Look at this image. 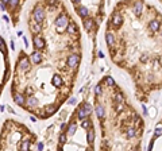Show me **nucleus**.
<instances>
[{
	"mask_svg": "<svg viewBox=\"0 0 162 151\" xmlns=\"http://www.w3.org/2000/svg\"><path fill=\"white\" fill-rule=\"evenodd\" d=\"M56 24H57V30H58L60 33H61V31L63 30V27L68 24V18H66L65 15H61L60 18L56 20Z\"/></svg>",
	"mask_w": 162,
	"mask_h": 151,
	"instance_id": "1",
	"label": "nucleus"
},
{
	"mask_svg": "<svg viewBox=\"0 0 162 151\" xmlns=\"http://www.w3.org/2000/svg\"><path fill=\"white\" fill-rule=\"evenodd\" d=\"M43 19H45V12H43V10L40 7L35 8V10H34V20L40 23V22H43Z\"/></svg>",
	"mask_w": 162,
	"mask_h": 151,
	"instance_id": "2",
	"label": "nucleus"
},
{
	"mask_svg": "<svg viewBox=\"0 0 162 151\" xmlns=\"http://www.w3.org/2000/svg\"><path fill=\"white\" fill-rule=\"evenodd\" d=\"M79 61H80V55H77V54H72V55H69V58H68V66L76 67L77 64H79Z\"/></svg>",
	"mask_w": 162,
	"mask_h": 151,
	"instance_id": "3",
	"label": "nucleus"
},
{
	"mask_svg": "<svg viewBox=\"0 0 162 151\" xmlns=\"http://www.w3.org/2000/svg\"><path fill=\"white\" fill-rule=\"evenodd\" d=\"M34 46H35V49L45 47V39L42 36H34Z\"/></svg>",
	"mask_w": 162,
	"mask_h": 151,
	"instance_id": "4",
	"label": "nucleus"
},
{
	"mask_svg": "<svg viewBox=\"0 0 162 151\" xmlns=\"http://www.w3.org/2000/svg\"><path fill=\"white\" fill-rule=\"evenodd\" d=\"M30 30L33 31L34 34H38L40 31V24L38 23V22H35V20H31L30 22Z\"/></svg>",
	"mask_w": 162,
	"mask_h": 151,
	"instance_id": "5",
	"label": "nucleus"
},
{
	"mask_svg": "<svg viewBox=\"0 0 162 151\" xmlns=\"http://www.w3.org/2000/svg\"><path fill=\"white\" fill-rule=\"evenodd\" d=\"M149 28L153 31V33H157V31L160 30V22L151 20V22H150V24H149Z\"/></svg>",
	"mask_w": 162,
	"mask_h": 151,
	"instance_id": "6",
	"label": "nucleus"
},
{
	"mask_svg": "<svg viewBox=\"0 0 162 151\" xmlns=\"http://www.w3.org/2000/svg\"><path fill=\"white\" fill-rule=\"evenodd\" d=\"M31 59H33L34 64H39V62L42 61V55H40L38 51H34V53L31 54Z\"/></svg>",
	"mask_w": 162,
	"mask_h": 151,
	"instance_id": "7",
	"label": "nucleus"
},
{
	"mask_svg": "<svg viewBox=\"0 0 162 151\" xmlns=\"http://www.w3.org/2000/svg\"><path fill=\"white\" fill-rule=\"evenodd\" d=\"M142 7H143V3H142V1H137V3H135V7H134L135 15H138V16L141 15V12H142Z\"/></svg>",
	"mask_w": 162,
	"mask_h": 151,
	"instance_id": "8",
	"label": "nucleus"
},
{
	"mask_svg": "<svg viewBox=\"0 0 162 151\" xmlns=\"http://www.w3.org/2000/svg\"><path fill=\"white\" fill-rule=\"evenodd\" d=\"M19 66H20V69H22V70H27V69H28V61H27V58H26V57L20 59Z\"/></svg>",
	"mask_w": 162,
	"mask_h": 151,
	"instance_id": "9",
	"label": "nucleus"
},
{
	"mask_svg": "<svg viewBox=\"0 0 162 151\" xmlns=\"http://www.w3.org/2000/svg\"><path fill=\"white\" fill-rule=\"evenodd\" d=\"M14 100L16 101V104H19V105H24V97H23L22 95H19V93H16V95L14 96Z\"/></svg>",
	"mask_w": 162,
	"mask_h": 151,
	"instance_id": "10",
	"label": "nucleus"
},
{
	"mask_svg": "<svg viewBox=\"0 0 162 151\" xmlns=\"http://www.w3.org/2000/svg\"><path fill=\"white\" fill-rule=\"evenodd\" d=\"M51 82H53L54 86H61V85H62V78H61L60 76H54L53 80H51Z\"/></svg>",
	"mask_w": 162,
	"mask_h": 151,
	"instance_id": "11",
	"label": "nucleus"
},
{
	"mask_svg": "<svg viewBox=\"0 0 162 151\" xmlns=\"http://www.w3.org/2000/svg\"><path fill=\"white\" fill-rule=\"evenodd\" d=\"M79 15L81 16V18H85V16H88V10H86L85 7H82V5H81V7H79Z\"/></svg>",
	"mask_w": 162,
	"mask_h": 151,
	"instance_id": "12",
	"label": "nucleus"
},
{
	"mask_svg": "<svg viewBox=\"0 0 162 151\" xmlns=\"http://www.w3.org/2000/svg\"><path fill=\"white\" fill-rule=\"evenodd\" d=\"M93 139H95V132H93V130H89L88 131V135H86V142L91 144L92 142H93Z\"/></svg>",
	"mask_w": 162,
	"mask_h": 151,
	"instance_id": "13",
	"label": "nucleus"
},
{
	"mask_svg": "<svg viewBox=\"0 0 162 151\" xmlns=\"http://www.w3.org/2000/svg\"><path fill=\"white\" fill-rule=\"evenodd\" d=\"M105 39H107V45H109V46H112L114 45V35H112L111 33H107V35H105Z\"/></svg>",
	"mask_w": 162,
	"mask_h": 151,
	"instance_id": "14",
	"label": "nucleus"
},
{
	"mask_svg": "<svg viewBox=\"0 0 162 151\" xmlns=\"http://www.w3.org/2000/svg\"><path fill=\"white\" fill-rule=\"evenodd\" d=\"M96 113H97V117L99 119H103L104 117V109L101 105H97L96 107Z\"/></svg>",
	"mask_w": 162,
	"mask_h": 151,
	"instance_id": "15",
	"label": "nucleus"
},
{
	"mask_svg": "<svg viewBox=\"0 0 162 151\" xmlns=\"http://www.w3.org/2000/svg\"><path fill=\"white\" fill-rule=\"evenodd\" d=\"M68 33L69 34H76L77 33V27H76V24L74 23H70L68 26Z\"/></svg>",
	"mask_w": 162,
	"mask_h": 151,
	"instance_id": "16",
	"label": "nucleus"
},
{
	"mask_svg": "<svg viewBox=\"0 0 162 151\" xmlns=\"http://www.w3.org/2000/svg\"><path fill=\"white\" fill-rule=\"evenodd\" d=\"M28 149H30V142L24 140L22 143V146H20V151H28Z\"/></svg>",
	"mask_w": 162,
	"mask_h": 151,
	"instance_id": "17",
	"label": "nucleus"
},
{
	"mask_svg": "<svg viewBox=\"0 0 162 151\" xmlns=\"http://www.w3.org/2000/svg\"><path fill=\"white\" fill-rule=\"evenodd\" d=\"M114 24L116 26V27H119L122 24V16L120 15H115L114 16Z\"/></svg>",
	"mask_w": 162,
	"mask_h": 151,
	"instance_id": "18",
	"label": "nucleus"
},
{
	"mask_svg": "<svg viewBox=\"0 0 162 151\" xmlns=\"http://www.w3.org/2000/svg\"><path fill=\"white\" fill-rule=\"evenodd\" d=\"M77 116H79V117L81 119V120H82V119L86 116V112H85V109H84V108H80V109L77 111Z\"/></svg>",
	"mask_w": 162,
	"mask_h": 151,
	"instance_id": "19",
	"label": "nucleus"
},
{
	"mask_svg": "<svg viewBox=\"0 0 162 151\" xmlns=\"http://www.w3.org/2000/svg\"><path fill=\"white\" fill-rule=\"evenodd\" d=\"M76 130H77V126H76V124H74V123H72L70 126L68 127V132L70 134V135H73V134L76 132Z\"/></svg>",
	"mask_w": 162,
	"mask_h": 151,
	"instance_id": "20",
	"label": "nucleus"
},
{
	"mask_svg": "<svg viewBox=\"0 0 162 151\" xmlns=\"http://www.w3.org/2000/svg\"><path fill=\"white\" fill-rule=\"evenodd\" d=\"M27 104L30 105V107H34V105L38 104V100H37L35 97H30V99H27Z\"/></svg>",
	"mask_w": 162,
	"mask_h": 151,
	"instance_id": "21",
	"label": "nucleus"
},
{
	"mask_svg": "<svg viewBox=\"0 0 162 151\" xmlns=\"http://www.w3.org/2000/svg\"><path fill=\"white\" fill-rule=\"evenodd\" d=\"M84 109H85V112H86V115H89V113L92 112V105L89 104V102H85V104H84Z\"/></svg>",
	"mask_w": 162,
	"mask_h": 151,
	"instance_id": "22",
	"label": "nucleus"
},
{
	"mask_svg": "<svg viewBox=\"0 0 162 151\" xmlns=\"http://www.w3.org/2000/svg\"><path fill=\"white\" fill-rule=\"evenodd\" d=\"M84 27H85L86 30H91V28L93 27V20H85L84 22Z\"/></svg>",
	"mask_w": 162,
	"mask_h": 151,
	"instance_id": "23",
	"label": "nucleus"
},
{
	"mask_svg": "<svg viewBox=\"0 0 162 151\" xmlns=\"http://www.w3.org/2000/svg\"><path fill=\"white\" fill-rule=\"evenodd\" d=\"M135 136V128H128L127 130V138H134Z\"/></svg>",
	"mask_w": 162,
	"mask_h": 151,
	"instance_id": "24",
	"label": "nucleus"
},
{
	"mask_svg": "<svg viewBox=\"0 0 162 151\" xmlns=\"http://www.w3.org/2000/svg\"><path fill=\"white\" fill-rule=\"evenodd\" d=\"M81 127H82V128H89V127H91V120H88V119L84 120L82 123H81Z\"/></svg>",
	"mask_w": 162,
	"mask_h": 151,
	"instance_id": "25",
	"label": "nucleus"
},
{
	"mask_svg": "<svg viewBox=\"0 0 162 151\" xmlns=\"http://www.w3.org/2000/svg\"><path fill=\"white\" fill-rule=\"evenodd\" d=\"M105 82H107V85H109V86H114V80H112L111 77H107Z\"/></svg>",
	"mask_w": 162,
	"mask_h": 151,
	"instance_id": "26",
	"label": "nucleus"
},
{
	"mask_svg": "<svg viewBox=\"0 0 162 151\" xmlns=\"http://www.w3.org/2000/svg\"><path fill=\"white\" fill-rule=\"evenodd\" d=\"M60 142H61V143H65V142H66V135H65V134H61V135H60Z\"/></svg>",
	"mask_w": 162,
	"mask_h": 151,
	"instance_id": "27",
	"label": "nucleus"
},
{
	"mask_svg": "<svg viewBox=\"0 0 162 151\" xmlns=\"http://www.w3.org/2000/svg\"><path fill=\"white\" fill-rule=\"evenodd\" d=\"M162 135V128H158V130H155V136H161Z\"/></svg>",
	"mask_w": 162,
	"mask_h": 151,
	"instance_id": "28",
	"label": "nucleus"
},
{
	"mask_svg": "<svg viewBox=\"0 0 162 151\" xmlns=\"http://www.w3.org/2000/svg\"><path fill=\"white\" fill-rule=\"evenodd\" d=\"M95 92H96V95H100V93H101V86H100V85H97V86H96Z\"/></svg>",
	"mask_w": 162,
	"mask_h": 151,
	"instance_id": "29",
	"label": "nucleus"
},
{
	"mask_svg": "<svg viewBox=\"0 0 162 151\" xmlns=\"http://www.w3.org/2000/svg\"><path fill=\"white\" fill-rule=\"evenodd\" d=\"M122 100H123V96H122L120 93H118V95H116V101H118V102H120Z\"/></svg>",
	"mask_w": 162,
	"mask_h": 151,
	"instance_id": "30",
	"label": "nucleus"
},
{
	"mask_svg": "<svg viewBox=\"0 0 162 151\" xmlns=\"http://www.w3.org/2000/svg\"><path fill=\"white\" fill-rule=\"evenodd\" d=\"M8 3H10V4L12 5V7H15V5L18 4V1H16V0H8Z\"/></svg>",
	"mask_w": 162,
	"mask_h": 151,
	"instance_id": "31",
	"label": "nucleus"
},
{
	"mask_svg": "<svg viewBox=\"0 0 162 151\" xmlns=\"http://www.w3.org/2000/svg\"><path fill=\"white\" fill-rule=\"evenodd\" d=\"M54 111H56V108H54V107H50V108H47V112H49V113H53Z\"/></svg>",
	"mask_w": 162,
	"mask_h": 151,
	"instance_id": "32",
	"label": "nucleus"
},
{
	"mask_svg": "<svg viewBox=\"0 0 162 151\" xmlns=\"http://www.w3.org/2000/svg\"><path fill=\"white\" fill-rule=\"evenodd\" d=\"M38 150H39V151H42V150H43V144H42V143H39V144H38Z\"/></svg>",
	"mask_w": 162,
	"mask_h": 151,
	"instance_id": "33",
	"label": "nucleus"
},
{
	"mask_svg": "<svg viewBox=\"0 0 162 151\" xmlns=\"http://www.w3.org/2000/svg\"><path fill=\"white\" fill-rule=\"evenodd\" d=\"M3 19H4L5 22H8V20H10V19H8V16H5V15H3Z\"/></svg>",
	"mask_w": 162,
	"mask_h": 151,
	"instance_id": "34",
	"label": "nucleus"
},
{
	"mask_svg": "<svg viewBox=\"0 0 162 151\" xmlns=\"http://www.w3.org/2000/svg\"><path fill=\"white\" fill-rule=\"evenodd\" d=\"M141 61H142V62H144V61H147V57H142V58H141Z\"/></svg>",
	"mask_w": 162,
	"mask_h": 151,
	"instance_id": "35",
	"label": "nucleus"
},
{
	"mask_svg": "<svg viewBox=\"0 0 162 151\" xmlns=\"http://www.w3.org/2000/svg\"><path fill=\"white\" fill-rule=\"evenodd\" d=\"M99 57H100V58H103V57H104V54H103V51H99Z\"/></svg>",
	"mask_w": 162,
	"mask_h": 151,
	"instance_id": "36",
	"label": "nucleus"
},
{
	"mask_svg": "<svg viewBox=\"0 0 162 151\" xmlns=\"http://www.w3.org/2000/svg\"><path fill=\"white\" fill-rule=\"evenodd\" d=\"M151 149H153V142L150 143V146H149V150H147V151H151Z\"/></svg>",
	"mask_w": 162,
	"mask_h": 151,
	"instance_id": "37",
	"label": "nucleus"
},
{
	"mask_svg": "<svg viewBox=\"0 0 162 151\" xmlns=\"http://www.w3.org/2000/svg\"><path fill=\"white\" fill-rule=\"evenodd\" d=\"M66 128V124H61V130H65Z\"/></svg>",
	"mask_w": 162,
	"mask_h": 151,
	"instance_id": "38",
	"label": "nucleus"
}]
</instances>
